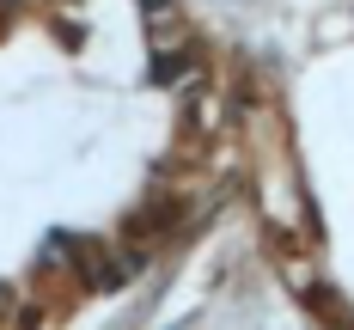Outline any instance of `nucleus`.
<instances>
[{"instance_id":"nucleus-1","label":"nucleus","mask_w":354,"mask_h":330,"mask_svg":"<svg viewBox=\"0 0 354 330\" xmlns=\"http://www.w3.org/2000/svg\"><path fill=\"white\" fill-rule=\"evenodd\" d=\"M214 116H220V98H214V92H189V122H196V129H208Z\"/></svg>"}]
</instances>
